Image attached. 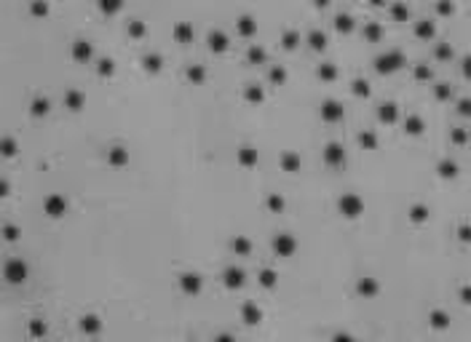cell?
Listing matches in <instances>:
<instances>
[{
	"instance_id": "6da1fadb",
	"label": "cell",
	"mask_w": 471,
	"mask_h": 342,
	"mask_svg": "<svg viewBox=\"0 0 471 342\" xmlns=\"http://www.w3.org/2000/svg\"><path fill=\"white\" fill-rule=\"evenodd\" d=\"M401 64H404V54L401 51H385V54H380V56L375 59V70L380 75L396 72V70H401Z\"/></svg>"
},
{
	"instance_id": "7a4b0ae2",
	"label": "cell",
	"mask_w": 471,
	"mask_h": 342,
	"mask_svg": "<svg viewBox=\"0 0 471 342\" xmlns=\"http://www.w3.org/2000/svg\"><path fill=\"white\" fill-rule=\"evenodd\" d=\"M340 212L348 216V220H356V216L364 212V204H361L359 196H343L340 198Z\"/></svg>"
},
{
	"instance_id": "3957f363",
	"label": "cell",
	"mask_w": 471,
	"mask_h": 342,
	"mask_svg": "<svg viewBox=\"0 0 471 342\" xmlns=\"http://www.w3.org/2000/svg\"><path fill=\"white\" fill-rule=\"evenodd\" d=\"M324 160H327L329 166H343V163H345V150H343V144H337V142L327 144V150H324Z\"/></svg>"
},
{
	"instance_id": "277c9868",
	"label": "cell",
	"mask_w": 471,
	"mask_h": 342,
	"mask_svg": "<svg viewBox=\"0 0 471 342\" xmlns=\"http://www.w3.org/2000/svg\"><path fill=\"white\" fill-rule=\"evenodd\" d=\"M321 118L327 120V123L343 120V104H340V102H327V104L321 107Z\"/></svg>"
},
{
	"instance_id": "5b68a950",
	"label": "cell",
	"mask_w": 471,
	"mask_h": 342,
	"mask_svg": "<svg viewBox=\"0 0 471 342\" xmlns=\"http://www.w3.org/2000/svg\"><path fill=\"white\" fill-rule=\"evenodd\" d=\"M377 118H380L383 123H396V118H399V107L393 104V102H383L380 107H377Z\"/></svg>"
},
{
	"instance_id": "8992f818",
	"label": "cell",
	"mask_w": 471,
	"mask_h": 342,
	"mask_svg": "<svg viewBox=\"0 0 471 342\" xmlns=\"http://www.w3.org/2000/svg\"><path fill=\"white\" fill-rule=\"evenodd\" d=\"M423 128H426V123H423L420 115H407V120H404V134H410V136H420V134H423Z\"/></svg>"
},
{
	"instance_id": "52a82bcc",
	"label": "cell",
	"mask_w": 471,
	"mask_h": 342,
	"mask_svg": "<svg viewBox=\"0 0 471 342\" xmlns=\"http://www.w3.org/2000/svg\"><path fill=\"white\" fill-rule=\"evenodd\" d=\"M436 171H439V176H442V180H455V176H458V163L444 158V160L436 163Z\"/></svg>"
},
{
	"instance_id": "ba28073f",
	"label": "cell",
	"mask_w": 471,
	"mask_h": 342,
	"mask_svg": "<svg viewBox=\"0 0 471 342\" xmlns=\"http://www.w3.org/2000/svg\"><path fill=\"white\" fill-rule=\"evenodd\" d=\"M415 35L423 38V40H431V38L436 35V27H434V22H418L415 24Z\"/></svg>"
},
{
	"instance_id": "9c48e42d",
	"label": "cell",
	"mask_w": 471,
	"mask_h": 342,
	"mask_svg": "<svg viewBox=\"0 0 471 342\" xmlns=\"http://www.w3.org/2000/svg\"><path fill=\"white\" fill-rule=\"evenodd\" d=\"M410 220L415 224H423V222H428V206H423V204H415L410 208Z\"/></svg>"
},
{
	"instance_id": "30bf717a",
	"label": "cell",
	"mask_w": 471,
	"mask_h": 342,
	"mask_svg": "<svg viewBox=\"0 0 471 342\" xmlns=\"http://www.w3.org/2000/svg\"><path fill=\"white\" fill-rule=\"evenodd\" d=\"M364 38L369 43H377L383 38V30H380V24H377V22H367L364 24Z\"/></svg>"
},
{
	"instance_id": "8fae6325",
	"label": "cell",
	"mask_w": 471,
	"mask_h": 342,
	"mask_svg": "<svg viewBox=\"0 0 471 342\" xmlns=\"http://www.w3.org/2000/svg\"><path fill=\"white\" fill-rule=\"evenodd\" d=\"M359 144L364 147V150H375L377 147V136H375V131H369V128H364L359 134Z\"/></svg>"
},
{
	"instance_id": "7c38bea8",
	"label": "cell",
	"mask_w": 471,
	"mask_h": 342,
	"mask_svg": "<svg viewBox=\"0 0 471 342\" xmlns=\"http://www.w3.org/2000/svg\"><path fill=\"white\" fill-rule=\"evenodd\" d=\"M335 30H337V32H351V30H353V19L348 16V14H337V16H335Z\"/></svg>"
},
{
	"instance_id": "4fadbf2b",
	"label": "cell",
	"mask_w": 471,
	"mask_h": 342,
	"mask_svg": "<svg viewBox=\"0 0 471 342\" xmlns=\"http://www.w3.org/2000/svg\"><path fill=\"white\" fill-rule=\"evenodd\" d=\"M308 43H311L316 51H321V48H327V35L319 32V30H313V32L308 35Z\"/></svg>"
},
{
	"instance_id": "5bb4252c",
	"label": "cell",
	"mask_w": 471,
	"mask_h": 342,
	"mask_svg": "<svg viewBox=\"0 0 471 342\" xmlns=\"http://www.w3.org/2000/svg\"><path fill=\"white\" fill-rule=\"evenodd\" d=\"M359 294H364V297H375V294H377V284L372 281V278L359 281Z\"/></svg>"
},
{
	"instance_id": "9a60e30c",
	"label": "cell",
	"mask_w": 471,
	"mask_h": 342,
	"mask_svg": "<svg viewBox=\"0 0 471 342\" xmlns=\"http://www.w3.org/2000/svg\"><path fill=\"white\" fill-rule=\"evenodd\" d=\"M447 324H450V316H447V313H442V310H434V313H431V326L444 329Z\"/></svg>"
},
{
	"instance_id": "2e32d148",
	"label": "cell",
	"mask_w": 471,
	"mask_h": 342,
	"mask_svg": "<svg viewBox=\"0 0 471 342\" xmlns=\"http://www.w3.org/2000/svg\"><path fill=\"white\" fill-rule=\"evenodd\" d=\"M450 142L458 144V147L466 144V142H468V131H466V128H452V131H450Z\"/></svg>"
},
{
	"instance_id": "e0dca14e",
	"label": "cell",
	"mask_w": 471,
	"mask_h": 342,
	"mask_svg": "<svg viewBox=\"0 0 471 342\" xmlns=\"http://www.w3.org/2000/svg\"><path fill=\"white\" fill-rule=\"evenodd\" d=\"M319 78H321V80H335V78H337V67L335 64H321L319 67Z\"/></svg>"
},
{
	"instance_id": "ac0fdd59",
	"label": "cell",
	"mask_w": 471,
	"mask_h": 342,
	"mask_svg": "<svg viewBox=\"0 0 471 342\" xmlns=\"http://www.w3.org/2000/svg\"><path fill=\"white\" fill-rule=\"evenodd\" d=\"M353 94L356 96H369V83L367 80H361V78H356V80H353Z\"/></svg>"
},
{
	"instance_id": "d6986e66",
	"label": "cell",
	"mask_w": 471,
	"mask_h": 342,
	"mask_svg": "<svg viewBox=\"0 0 471 342\" xmlns=\"http://www.w3.org/2000/svg\"><path fill=\"white\" fill-rule=\"evenodd\" d=\"M209 46H212V48L214 51H225L228 48V40H225V35H209Z\"/></svg>"
},
{
	"instance_id": "ffe728a7",
	"label": "cell",
	"mask_w": 471,
	"mask_h": 342,
	"mask_svg": "<svg viewBox=\"0 0 471 342\" xmlns=\"http://www.w3.org/2000/svg\"><path fill=\"white\" fill-rule=\"evenodd\" d=\"M436 59H442V62L452 59V46L450 43H439L436 46Z\"/></svg>"
},
{
	"instance_id": "44dd1931",
	"label": "cell",
	"mask_w": 471,
	"mask_h": 342,
	"mask_svg": "<svg viewBox=\"0 0 471 342\" xmlns=\"http://www.w3.org/2000/svg\"><path fill=\"white\" fill-rule=\"evenodd\" d=\"M391 14H393V19H396V22H404L407 16H410V11H407V6H401V3H396V6H393V8H391Z\"/></svg>"
},
{
	"instance_id": "7402d4cb",
	"label": "cell",
	"mask_w": 471,
	"mask_h": 342,
	"mask_svg": "<svg viewBox=\"0 0 471 342\" xmlns=\"http://www.w3.org/2000/svg\"><path fill=\"white\" fill-rule=\"evenodd\" d=\"M434 94H436V99H442V102H444V99H450V96H452V88H450L447 83H439L436 88H434Z\"/></svg>"
},
{
	"instance_id": "603a6c76",
	"label": "cell",
	"mask_w": 471,
	"mask_h": 342,
	"mask_svg": "<svg viewBox=\"0 0 471 342\" xmlns=\"http://www.w3.org/2000/svg\"><path fill=\"white\" fill-rule=\"evenodd\" d=\"M436 11L442 14V16H450V14L455 11V6H452V0H439L436 3Z\"/></svg>"
},
{
	"instance_id": "cb8c5ba5",
	"label": "cell",
	"mask_w": 471,
	"mask_h": 342,
	"mask_svg": "<svg viewBox=\"0 0 471 342\" xmlns=\"http://www.w3.org/2000/svg\"><path fill=\"white\" fill-rule=\"evenodd\" d=\"M415 78H418V80H428V78H431V67L428 64H418V67H415Z\"/></svg>"
},
{
	"instance_id": "d4e9b609",
	"label": "cell",
	"mask_w": 471,
	"mask_h": 342,
	"mask_svg": "<svg viewBox=\"0 0 471 342\" xmlns=\"http://www.w3.org/2000/svg\"><path fill=\"white\" fill-rule=\"evenodd\" d=\"M276 246H279L284 254H289L292 248H295V240H292V238H279V240H276Z\"/></svg>"
},
{
	"instance_id": "484cf974",
	"label": "cell",
	"mask_w": 471,
	"mask_h": 342,
	"mask_svg": "<svg viewBox=\"0 0 471 342\" xmlns=\"http://www.w3.org/2000/svg\"><path fill=\"white\" fill-rule=\"evenodd\" d=\"M297 43H300V35L297 32H287V35H284V48H295Z\"/></svg>"
},
{
	"instance_id": "4316f807",
	"label": "cell",
	"mask_w": 471,
	"mask_h": 342,
	"mask_svg": "<svg viewBox=\"0 0 471 342\" xmlns=\"http://www.w3.org/2000/svg\"><path fill=\"white\" fill-rule=\"evenodd\" d=\"M458 112L460 115H471V99H460V102H458Z\"/></svg>"
},
{
	"instance_id": "83f0119b",
	"label": "cell",
	"mask_w": 471,
	"mask_h": 342,
	"mask_svg": "<svg viewBox=\"0 0 471 342\" xmlns=\"http://www.w3.org/2000/svg\"><path fill=\"white\" fill-rule=\"evenodd\" d=\"M271 78H273V80H284V78H287V72H284V67H273V72H271Z\"/></svg>"
},
{
	"instance_id": "f1b7e54d",
	"label": "cell",
	"mask_w": 471,
	"mask_h": 342,
	"mask_svg": "<svg viewBox=\"0 0 471 342\" xmlns=\"http://www.w3.org/2000/svg\"><path fill=\"white\" fill-rule=\"evenodd\" d=\"M460 300L466 302V305H471V286H463L460 289Z\"/></svg>"
},
{
	"instance_id": "f546056e",
	"label": "cell",
	"mask_w": 471,
	"mask_h": 342,
	"mask_svg": "<svg viewBox=\"0 0 471 342\" xmlns=\"http://www.w3.org/2000/svg\"><path fill=\"white\" fill-rule=\"evenodd\" d=\"M241 32H244V35L252 32V19H241Z\"/></svg>"
},
{
	"instance_id": "4dcf8cb0",
	"label": "cell",
	"mask_w": 471,
	"mask_h": 342,
	"mask_svg": "<svg viewBox=\"0 0 471 342\" xmlns=\"http://www.w3.org/2000/svg\"><path fill=\"white\" fill-rule=\"evenodd\" d=\"M463 75H466V78H471V56H466V59H463Z\"/></svg>"
},
{
	"instance_id": "1f68e13d",
	"label": "cell",
	"mask_w": 471,
	"mask_h": 342,
	"mask_svg": "<svg viewBox=\"0 0 471 342\" xmlns=\"http://www.w3.org/2000/svg\"><path fill=\"white\" fill-rule=\"evenodd\" d=\"M458 236H460V240H471V228H460Z\"/></svg>"
},
{
	"instance_id": "d6a6232c",
	"label": "cell",
	"mask_w": 471,
	"mask_h": 342,
	"mask_svg": "<svg viewBox=\"0 0 471 342\" xmlns=\"http://www.w3.org/2000/svg\"><path fill=\"white\" fill-rule=\"evenodd\" d=\"M241 160L246 163V166H249V163L254 160V152H249V150H244V152H241Z\"/></svg>"
},
{
	"instance_id": "836d02e7",
	"label": "cell",
	"mask_w": 471,
	"mask_h": 342,
	"mask_svg": "<svg viewBox=\"0 0 471 342\" xmlns=\"http://www.w3.org/2000/svg\"><path fill=\"white\" fill-rule=\"evenodd\" d=\"M284 163H287V168H297V163H300V160L295 158V155H289V158L284 160Z\"/></svg>"
},
{
	"instance_id": "e575fe53",
	"label": "cell",
	"mask_w": 471,
	"mask_h": 342,
	"mask_svg": "<svg viewBox=\"0 0 471 342\" xmlns=\"http://www.w3.org/2000/svg\"><path fill=\"white\" fill-rule=\"evenodd\" d=\"M281 206H284V200L273 196V198H271V208H281Z\"/></svg>"
},
{
	"instance_id": "d590c367",
	"label": "cell",
	"mask_w": 471,
	"mask_h": 342,
	"mask_svg": "<svg viewBox=\"0 0 471 342\" xmlns=\"http://www.w3.org/2000/svg\"><path fill=\"white\" fill-rule=\"evenodd\" d=\"M262 284L271 286V284H273V273H262Z\"/></svg>"
},
{
	"instance_id": "8d00e7d4",
	"label": "cell",
	"mask_w": 471,
	"mask_h": 342,
	"mask_svg": "<svg viewBox=\"0 0 471 342\" xmlns=\"http://www.w3.org/2000/svg\"><path fill=\"white\" fill-rule=\"evenodd\" d=\"M262 94H260V88H249V99H260Z\"/></svg>"
},
{
	"instance_id": "74e56055",
	"label": "cell",
	"mask_w": 471,
	"mask_h": 342,
	"mask_svg": "<svg viewBox=\"0 0 471 342\" xmlns=\"http://www.w3.org/2000/svg\"><path fill=\"white\" fill-rule=\"evenodd\" d=\"M316 6H319V8H324V6H329V0H313Z\"/></svg>"
},
{
	"instance_id": "f35d334b",
	"label": "cell",
	"mask_w": 471,
	"mask_h": 342,
	"mask_svg": "<svg viewBox=\"0 0 471 342\" xmlns=\"http://www.w3.org/2000/svg\"><path fill=\"white\" fill-rule=\"evenodd\" d=\"M369 3H372V6H383L385 0H369Z\"/></svg>"
}]
</instances>
